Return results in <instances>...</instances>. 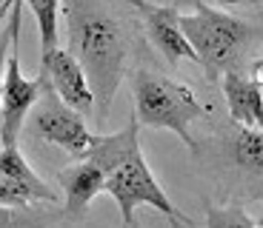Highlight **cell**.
Segmentation results:
<instances>
[{
    "instance_id": "8fae6325",
    "label": "cell",
    "mask_w": 263,
    "mask_h": 228,
    "mask_svg": "<svg viewBox=\"0 0 263 228\" xmlns=\"http://www.w3.org/2000/svg\"><path fill=\"white\" fill-rule=\"evenodd\" d=\"M223 97L229 109V120L246 129L263 131V89L249 80L246 72H226L223 74Z\"/></svg>"
},
{
    "instance_id": "d6986e66",
    "label": "cell",
    "mask_w": 263,
    "mask_h": 228,
    "mask_svg": "<svg viewBox=\"0 0 263 228\" xmlns=\"http://www.w3.org/2000/svg\"><path fill=\"white\" fill-rule=\"evenodd\" d=\"M200 3H215V0H172V6H178V9H183V6H200ZM223 3H229V0H223Z\"/></svg>"
},
{
    "instance_id": "4fadbf2b",
    "label": "cell",
    "mask_w": 263,
    "mask_h": 228,
    "mask_svg": "<svg viewBox=\"0 0 263 228\" xmlns=\"http://www.w3.org/2000/svg\"><path fill=\"white\" fill-rule=\"evenodd\" d=\"M32 9L40 32V52H49L60 46V6L63 0H23Z\"/></svg>"
},
{
    "instance_id": "5b68a950",
    "label": "cell",
    "mask_w": 263,
    "mask_h": 228,
    "mask_svg": "<svg viewBox=\"0 0 263 228\" xmlns=\"http://www.w3.org/2000/svg\"><path fill=\"white\" fill-rule=\"evenodd\" d=\"M132 97H135V120L146 129H166L178 134L186 146H195L192 126L203 120L206 109L186 83L158 74L152 69H132Z\"/></svg>"
},
{
    "instance_id": "ba28073f",
    "label": "cell",
    "mask_w": 263,
    "mask_h": 228,
    "mask_svg": "<svg viewBox=\"0 0 263 228\" xmlns=\"http://www.w3.org/2000/svg\"><path fill=\"white\" fill-rule=\"evenodd\" d=\"M123 3L135 14H140V23H143L149 40L172 66L183 63V60L197 63L195 49L189 46L183 29H180V9L178 6H172V3H149V0H123Z\"/></svg>"
},
{
    "instance_id": "6da1fadb",
    "label": "cell",
    "mask_w": 263,
    "mask_h": 228,
    "mask_svg": "<svg viewBox=\"0 0 263 228\" xmlns=\"http://www.w3.org/2000/svg\"><path fill=\"white\" fill-rule=\"evenodd\" d=\"M60 20L66 23L69 52L83 66L95 94L98 120L109 117L120 83L135 66L140 43V29L129 14H123L115 0H63Z\"/></svg>"
},
{
    "instance_id": "8992f818",
    "label": "cell",
    "mask_w": 263,
    "mask_h": 228,
    "mask_svg": "<svg viewBox=\"0 0 263 228\" xmlns=\"http://www.w3.org/2000/svg\"><path fill=\"white\" fill-rule=\"evenodd\" d=\"M14 34L6 57V77H3V97H0V143H17L23 134V123L32 114L34 103L46 89V77L37 72V77H26L20 69V26H23V0L12 3Z\"/></svg>"
},
{
    "instance_id": "7a4b0ae2",
    "label": "cell",
    "mask_w": 263,
    "mask_h": 228,
    "mask_svg": "<svg viewBox=\"0 0 263 228\" xmlns=\"http://www.w3.org/2000/svg\"><path fill=\"white\" fill-rule=\"evenodd\" d=\"M83 157L95 160L103 169V174H106L103 191H109L115 197V205L120 209L123 228H129L135 222L138 205H149V209L160 211L172 225L180 220L189 222L186 217H180V211L172 205L166 191L160 189L158 177L152 174L149 163L143 157V149H140V140H138V120H135V114L115 134H98L95 146Z\"/></svg>"
},
{
    "instance_id": "30bf717a",
    "label": "cell",
    "mask_w": 263,
    "mask_h": 228,
    "mask_svg": "<svg viewBox=\"0 0 263 228\" xmlns=\"http://www.w3.org/2000/svg\"><path fill=\"white\" fill-rule=\"evenodd\" d=\"M58 182L63 189V217L66 220H86L92 200L103 191L106 174L95 160L89 157H78V163L66 165L58 171Z\"/></svg>"
},
{
    "instance_id": "44dd1931",
    "label": "cell",
    "mask_w": 263,
    "mask_h": 228,
    "mask_svg": "<svg viewBox=\"0 0 263 228\" xmlns=\"http://www.w3.org/2000/svg\"><path fill=\"white\" fill-rule=\"evenodd\" d=\"M229 3H263V0H229Z\"/></svg>"
},
{
    "instance_id": "7c38bea8",
    "label": "cell",
    "mask_w": 263,
    "mask_h": 228,
    "mask_svg": "<svg viewBox=\"0 0 263 228\" xmlns=\"http://www.w3.org/2000/svg\"><path fill=\"white\" fill-rule=\"evenodd\" d=\"M0 171H3V174H9L14 182L26 185V189L37 197V202H49V205H54V202H58V191H54L52 185H46V180H43V177H40L37 171L29 165L26 154L20 151L17 143L0 146Z\"/></svg>"
},
{
    "instance_id": "e0dca14e",
    "label": "cell",
    "mask_w": 263,
    "mask_h": 228,
    "mask_svg": "<svg viewBox=\"0 0 263 228\" xmlns=\"http://www.w3.org/2000/svg\"><path fill=\"white\" fill-rule=\"evenodd\" d=\"M12 34H14V20H12V9H9V17L0 29V97H3V77H6V57H9V46H12Z\"/></svg>"
},
{
    "instance_id": "ac0fdd59",
    "label": "cell",
    "mask_w": 263,
    "mask_h": 228,
    "mask_svg": "<svg viewBox=\"0 0 263 228\" xmlns=\"http://www.w3.org/2000/svg\"><path fill=\"white\" fill-rule=\"evenodd\" d=\"M246 69H249V72H246L249 80H255V83L263 89V57H252V63L246 66Z\"/></svg>"
},
{
    "instance_id": "2e32d148",
    "label": "cell",
    "mask_w": 263,
    "mask_h": 228,
    "mask_svg": "<svg viewBox=\"0 0 263 228\" xmlns=\"http://www.w3.org/2000/svg\"><path fill=\"white\" fill-rule=\"evenodd\" d=\"M0 205H37V197L0 171Z\"/></svg>"
},
{
    "instance_id": "5bb4252c",
    "label": "cell",
    "mask_w": 263,
    "mask_h": 228,
    "mask_svg": "<svg viewBox=\"0 0 263 228\" xmlns=\"http://www.w3.org/2000/svg\"><path fill=\"white\" fill-rule=\"evenodd\" d=\"M63 211L34 205H0V228H54Z\"/></svg>"
},
{
    "instance_id": "3957f363",
    "label": "cell",
    "mask_w": 263,
    "mask_h": 228,
    "mask_svg": "<svg viewBox=\"0 0 263 228\" xmlns=\"http://www.w3.org/2000/svg\"><path fill=\"white\" fill-rule=\"evenodd\" d=\"M180 29L195 49L197 66H203L212 80L223 77L226 72H246L252 52L263 37L255 23L220 12L209 3L195 6L189 14L180 12Z\"/></svg>"
},
{
    "instance_id": "7402d4cb",
    "label": "cell",
    "mask_w": 263,
    "mask_h": 228,
    "mask_svg": "<svg viewBox=\"0 0 263 228\" xmlns=\"http://www.w3.org/2000/svg\"><path fill=\"white\" fill-rule=\"evenodd\" d=\"M129 228H143V225H140V222H138V220H135V222H132V225H129Z\"/></svg>"
},
{
    "instance_id": "52a82bcc",
    "label": "cell",
    "mask_w": 263,
    "mask_h": 228,
    "mask_svg": "<svg viewBox=\"0 0 263 228\" xmlns=\"http://www.w3.org/2000/svg\"><path fill=\"white\" fill-rule=\"evenodd\" d=\"M29 117H32L29 129H32L34 137H40V140H46V143L63 149L66 154H72L74 160L89 154V149H92L95 140H98V134H92L89 126H86V114H80L78 109L63 103V100L58 97V91L49 83H46V89H43V94H40V100L34 103Z\"/></svg>"
},
{
    "instance_id": "603a6c76",
    "label": "cell",
    "mask_w": 263,
    "mask_h": 228,
    "mask_svg": "<svg viewBox=\"0 0 263 228\" xmlns=\"http://www.w3.org/2000/svg\"><path fill=\"white\" fill-rule=\"evenodd\" d=\"M257 222V228H263V217H260V220H255Z\"/></svg>"
},
{
    "instance_id": "cb8c5ba5",
    "label": "cell",
    "mask_w": 263,
    "mask_h": 228,
    "mask_svg": "<svg viewBox=\"0 0 263 228\" xmlns=\"http://www.w3.org/2000/svg\"><path fill=\"white\" fill-rule=\"evenodd\" d=\"M172 228H183V225H180V222H175V225H172Z\"/></svg>"
},
{
    "instance_id": "9c48e42d",
    "label": "cell",
    "mask_w": 263,
    "mask_h": 228,
    "mask_svg": "<svg viewBox=\"0 0 263 228\" xmlns=\"http://www.w3.org/2000/svg\"><path fill=\"white\" fill-rule=\"evenodd\" d=\"M37 72L46 77V83L58 91V97L63 103L78 109L80 114L95 111V94H92V86H89V77H86L83 66L78 63V57L69 49L54 46L49 52H40Z\"/></svg>"
},
{
    "instance_id": "277c9868",
    "label": "cell",
    "mask_w": 263,
    "mask_h": 228,
    "mask_svg": "<svg viewBox=\"0 0 263 228\" xmlns=\"http://www.w3.org/2000/svg\"><path fill=\"white\" fill-rule=\"evenodd\" d=\"M195 151L206 163V171L229 194L263 200V131L237 123H220L206 137V146Z\"/></svg>"
},
{
    "instance_id": "ffe728a7",
    "label": "cell",
    "mask_w": 263,
    "mask_h": 228,
    "mask_svg": "<svg viewBox=\"0 0 263 228\" xmlns=\"http://www.w3.org/2000/svg\"><path fill=\"white\" fill-rule=\"evenodd\" d=\"M12 3H14V0H3V3H0V29H3V23H6V17H9V9H12Z\"/></svg>"
},
{
    "instance_id": "9a60e30c",
    "label": "cell",
    "mask_w": 263,
    "mask_h": 228,
    "mask_svg": "<svg viewBox=\"0 0 263 228\" xmlns=\"http://www.w3.org/2000/svg\"><path fill=\"white\" fill-rule=\"evenodd\" d=\"M206 228H257L243 205H215L206 202Z\"/></svg>"
}]
</instances>
